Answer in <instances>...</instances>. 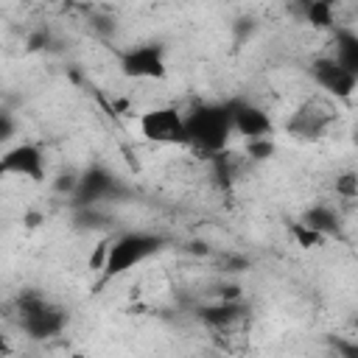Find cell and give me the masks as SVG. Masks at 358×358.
<instances>
[{
	"mask_svg": "<svg viewBox=\"0 0 358 358\" xmlns=\"http://www.w3.org/2000/svg\"><path fill=\"white\" fill-rule=\"evenodd\" d=\"M3 176H6V171H3V162H0V179H3Z\"/></svg>",
	"mask_w": 358,
	"mask_h": 358,
	"instance_id": "ffe728a7",
	"label": "cell"
},
{
	"mask_svg": "<svg viewBox=\"0 0 358 358\" xmlns=\"http://www.w3.org/2000/svg\"><path fill=\"white\" fill-rule=\"evenodd\" d=\"M336 193L347 201H352L358 196V179H355V171H344L341 176H336Z\"/></svg>",
	"mask_w": 358,
	"mask_h": 358,
	"instance_id": "9a60e30c",
	"label": "cell"
},
{
	"mask_svg": "<svg viewBox=\"0 0 358 358\" xmlns=\"http://www.w3.org/2000/svg\"><path fill=\"white\" fill-rule=\"evenodd\" d=\"M11 134H14V123L6 115H0V143H6Z\"/></svg>",
	"mask_w": 358,
	"mask_h": 358,
	"instance_id": "ac0fdd59",
	"label": "cell"
},
{
	"mask_svg": "<svg viewBox=\"0 0 358 358\" xmlns=\"http://www.w3.org/2000/svg\"><path fill=\"white\" fill-rule=\"evenodd\" d=\"M120 67L129 78H162L165 76V59H162V48L157 45H137L131 50L123 53Z\"/></svg>",
	"mask_w": 358,
	"mask_h": 358,
	"instance_id": "ba28073f",
	"label": "cell"
},
{
	"mask_svg": "<svg viewBox=\"0 0 358 358\" xmlns=\"http://www.w3.org/2000/svg\"><path fill=\"white\" fill-rule=\"evenodd\" d=\"M109 190H112V179H109V173L101 171V168H92V171H87L84 176H78L76 199H81V201H95V199L106 196Z\"/></svg>",
	"mask_w": 358,
	"mask_h": 358,
	"instance_id": "30bf717a",
	"label": "cell"
},
{
	"mask_svg": "<svg viewBox=\"0 0 358 358\" xmlns=\"http://www.w3.org/2000/svg\"><path fill=\"white\" fill-rule=\"evenodd\" d=\"M17 319H20V327L25 330V336L28 338H36V341H45V338L59 336L64 330V324H67V313L62 308L50 305L48 299L42 305L20 313Z\"/></svg>",
	"mask_w": 358,
	"mask_h": 358,
	"instance_id": "8992f818",
	"label": "cell"
},
{
	"mask_svg": "<svg viewBox=\"0 0 358 358\" xmlns=\"http://www.w3.org/2000/svg\"><path fill=\"white\" fill-rule=\"evenodd\" d=\"M140 134L157 145H187L185 112L179 106H154L137 117Z\"/></svg>",
	"mask_w": 358,
	"mask_h": 358,
	"instance_id": "3957f363",
	"label": "cell"
},
{
	"mask_svg": "<svg viewBox=\"0 0 358 358\" xmlns=\"http://www.w3.org/2000/svg\"><path fill=\"white\" fill-rule=\"evenodd\" d=\"M336 42H338V45H336L333 59H336L344 70H350V73L358 76V39H355V34H341Z\"/></svg>",
	"mask_w": 358,
	"mask_h": 358,
	"instance_id": "7c38bea8",
	"label": "cell"
},
{
	"mask_svg": "<svg viewBox=\"0 0 358 358\" xmlns=\"http://www.w3.org/2000/svg\"><path fill=\"white\" fill-rule=\"evenodd\" d=\"M6 176H25L31 182L45 179V151L36 143H17L0 154Z\"/></svg>",
	"mask_w": 358,
	"mask_h": 358,
	"instance_id": "5b68a950",
	"label": "cell"
},
{
	"mask_svg": "<svg viewBox=\"0 0 358 358\" xmlns=\"http://www.w3.org/2000/svg\"><path fill=\"white\" fill-rule=\"evenodd\" d=\"M291 238L296 241V246H302V249H316V246H322L327 238L324 235H319V232H313L310 227H305L302 221H296V224H291Z\"/></svg>",
	"mask_w": 358,
	"mask_h": 358,
	"instance_id": "5bb4252c",
	"label": "cell"
},
{
	"mask_svg": "<svg viewBox=\"0 0 358 358\" xmlns=\"http://www.w3.org/2000/svg\"><path fill=\"white\" fill-rule=\"evenodd\" d=\"M305 20L316 28H330V25H336V6L333 3H308Z\"/></svg>",
	"mask_w": 358,
	"mask_h": 358,
	"instance_id": "4fadbf2b",
	"label": "cell"
},
{
	"mask_svg": "<svg viewBox=\"0 0 358 358\" xmlns=\"http://www.w3.org/2000/svg\"><path fill=\"white\" fill-rule=\"evenodd\" d=\"M185 131H187V145L190 148H196L199 154L215 157L227 148V140L232 134L229 109L201 103V106L185 112Z\"/></svg>",
	"mask_w": 358,
	"mask_h": 358,
	"instance_id": "6da1fadb",
	"label": "cell"
},
{
	"mask_svg": "<svg viewBox=\"0 0 358 358\" xmlns=\"http://www.w3.org/2000/svg\"><path fill=\"white\" fill-rule=\"evenodd\" d=\"M6 355H11V344H8V338H6V333L0 330V358H6Z\"/></svg>",
	"mask_w": 358,
	"mask_h": 358,
	"instance_id": "d6986e66",
	"label": "cell"
},
{
	"mask_svg": "<svg viewBox=\"0 0 358 358\" xmlns=\"http://www.w3.org/2000/svg\"><path fill=\"white\" fill-rule=\"evenodd\" d=\"M336 120V106L324 98H308L294 117L288 120V131L296 137H319Z\"/></svg>",
	"mask_w": 358,
	"mask_h": 358,
	"instance_id": "277c9868",
	"label": "cell"
},
{
	"mask_svg": "<svg viewBox=\"0 0 358 358\" xmlns=\"http://www.w3.org/2000/svg\"><path fill=\"white\" fill-rule=\"evenodd\" d=\"M302 224L305 227H310L313 232H319V235H324V238H330V235H336L338 232V213L333 210V207H324V204H316V207H310L305 215H302Z\"/></svg>",
	"mask_w": 358,
	"mask_h": 358,
	"instance_id": "8fae6325",
	"label": "cell"
},
{
	"mask_svg": "<svg viewBox=\"0 0 358 358\" xmlns=\"http://www.w3.org/2000/svg\"><path fill=\"white\" fill-rule=\"evenodd\" d=\"M229 123H232V131L243 134L246 140H260V137H268L271 134V120L263 109L252 106V103H229Z\"/></svg>",
	"mask_w": 358,
	"mask_h": 358,
	"instance_id": "9c48e42d",
	"label": "cell"
},
{
	"mask_svg": "<svg viewBox=\"0 0 358 358\" xmlns=\"http://www.w3.org/2000/svg\"><path fill=\"white\" fill-rule=\"evenodd\" d=\"M246 154L252 159H268L274 154V143L271 137H260V140H246Z\"/></svg>",
	"mask_w": 358,
	"mask_h": 358,
	"instance_id": "2e32d148",
	"label": "cell"
},
{
	"mask_svg": "<svg viewBox=\"0 0 358 358\" xmlns=\"http://www.w3.org/2000/svg\"><path fill=\"white\" fill-rule=\"evenodd\" d=\"M106 252H109V241H101V243H95V252L90 255V268H92V271H103V263H106Z\"/></svg>",
	"mask_w": 358,
	"mask_h": 358,
	"instance_id": "e0dca14e",
	"label": "cell"
},
{
	"mask_svg": "<svg viewBox=\"0 0 358 358\" xmlns=\"http://www.w3.org/2000/svg\"><path fill=\"white\" fill-rule=\"evenodd\" d=\"M313 78L327 95H336V98H350L358 87V76L344 70L333 56H322L313 62Z\"/></svg>",
	"mask_w": 358,
	"mask_h": 358,
	"instance_id": "52a82bcc",
	"label": "cell"
},
{
	"mask_svg": "<svg viewBox=\"0 0 358 358\" xmlns=\"http://www.w3.org/2000/svg\"><path fill=\"white\" fill-rule=\"evenodd\" d=\"M159 252V238L148 235V232H126L115 241H109V252H106V263H103V280H115L126 271H131L134 266L145 263L151 255Z\"/></svg>",
	"mask_w": 358,
	"mask_h": 358,
	"instance_id": "7a4b0ae2",
	"label": "cell"
}]
</instances>
